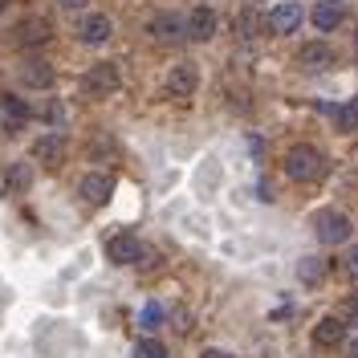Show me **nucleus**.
<instances>
[{
    "label": "nucleus",
    "instance_id": "obj_1",
    "mask_svg": "<svg viewBox=\"0 0 358 358\" xmlns=\"http://www.w3.org/2000/svg\"><path fill=\"white\" fill-rule=\"evenodd\" d=\"M326 171H330L326 155L317 147H310V143H297V147L285 151V176L293 183H317V179H326Z\"/></svg>",
    "mask_w": 358,
    "mask_h": 358
},
{
    "label": "nucleus",
    "instance_id": "obj_2",
    "mask_svg": "<svg viewBox=\"0 0 358 358\" xmlns=\"http://www.w3.org/2000/svg\"><path fill=\"white\" fill-rule=\"evenodd\" d=\"M106 257L114 265H151V248L143 245L134 232H114L106 241Z\"/></svg>",
    "mask_w": 358,
    "mask_h": 358
},
{
    "label": "nucleus",
    "instance_id": "obj_3",
    "mask_svg": "<svg viewBox=\"0 0 358 358\" xmlns=\"http://www.w3.org/2000/svg\"><path fill=\"white\" fill-rule=\"evenodd\" d=\"M313 236H317L322 245H346V241H350V216L338 212V208H322V212L313 216Z\"/></svg>",
    "mask_w": 358,
    "mask_h": 358
},
{
    "label": "nucleus",
    "instance_id": "obj_4",
    "mask_svg": "<svg viewBox=\"0 0 358 358\" xmlns=\"http://www.w3.org/2000/svg\"><path fill=\"white\" fill-rule=\"evenodd\" d=\"M118 86H122V73H118L114 62H98V66H90L86 78H82L86 98H110V94H118Z\"/></svg>",
    "mask_w": 358,
    "mask_h": 358
},
{
    "label": "nucleus",
    "instance_id": "obj_5",
    "mask_svg": "<svg viewBox=\"0 0 358 358\" xmlns=\"http://www.w3.org/2000/svg\"><path fill=\"white\" fill-rule=\"evenodd\" d=\"M167 94L171 98H179V102H187L196 90H200V66L196 62H176V66L167 69Z\"/></svg>",
    "mask_w": 358,
    "mask_h": 358
},
{
    "label": "nucleus",
    "instance_id": "obj_6",
    "mask_svg": "<svg viewBox=\"0 0 358 358\" xmlns=\"http://www.w3.org/2000/svg\"><path fill=\"white\" fill-rule=\"evenodd\" d=\"M147 33H151V41H159V45L187 41V17H179V13H155V17L147 21Z\"/></svg>",
    "mask_w": 358,
    "mask_h": 358
},
{
    "label": "nucleus",
    "instance_id": "obj_7",
    "mask_svg": "<svg viewBox=\"0 0 358 358\" xmlns=\"http://www.w3.org/2000/svg\"><path fill=\"white\" fill-rule=\"evenodd\" d=\"M78 196H82V203H90V208H102V203L114 196V179L106 176V171H90V176H82V183H78Z\"/></svg>",
    "mask_w": 358,
    "mask_h": 358
},
{
    "label": "nucleus",
    "instance_id": "obj_8",
    "mask_svg": "<svg viewBox=\"0 0 358 358\" xmlns=\"http://www.w3.org/2000/svg\"><path fill=\"white\" fill-rule=\"evenodd\" d=\"M216 33H220V17H216V8L196 4V8L187 13V37H192V41H212Z\"/></svg>",
    "mask_w": 358,
    "mask_h": 358
},
{
    "label": "nucleus",
    "instance_id": "obj_9",
    "mask_svg": "<svg viewBox=\"0 0 358 358\" xmlns=\"http://www.w3.org/2000/svg\"><path fill=\"white\" fill-rule=\"evenodd\" d=\"M265 24H268V33H293L297 24H301V4L297 0H281V4H273L268 8V17H265Z\"/></svg>",
    "mask_w": 358,
    "mask_h": 358
},
{
    "label": "nucleus",
    "instance_id": "obj_10",
    "mask_svg": "<svg viewBox=\"0 0 358 358\" xmlns=\"http://www.w3.org/2000/svg\"><path fill=\"white\" fill-rule=\"evenodd\" d=\"M78 37L86 45H106L114 37V21L106 13H86V17L78 21Z\"/></svg>",
    "mask_w": 358,
    "mask_h": 358
},
{
    "label": "nucleus",
    "instance_id": "obj_11",
    "mask_svg": "<svg viewBox=\"0 0 358 358\" xmlns=\"http://www.w3.org/2000/svg\"><path fill=\"white\" fill-rule=\"evenodd\" d=\"M313 346L317 350H338V346H346V322L342 317H322L317 326H313Z\"/></svg>",
    "mask_w": 358,
    "mask_h": 358
},
{
    "label": "nucleus",
    "instance_id": "obj_12",
    "mask_svg": "<svg viewBox=\"0 0 358 358\" xmlns=\"http://www.w3.org/2000/svg\"><path fill=\"white\" fill-rule=\"evenodd\" d=\"M33 159H37V163H45V167H57V163L66 159V134H62V131L41 134V138L33 143Z\"/></svg>",
    "mask_w": 358,
    "mask_h": 358
},
{
    "label": "nucleus",
    "instance_id": "obj_13",
    "mask_svg": "<svg viewBox=\"0 0 358 358\" xmlns=\"http://www.w3.org/2000/svg\"><path fill=\"white\" fill-rule=\"evenodd\" d=\"M310 21H313V29H317V33H334L338 24L346 21V4H342V0H317Z\"/></svg>",
    "mask_w": 358,
    "mask_h": 358
},
{
    "label": "nucleus",
    "instance_id": "obj_14",
    "mask_svg": "<svg viewBox=\"0 0 358 358\" xmlns=\"http://www.w3.org/2000/svg\"><path fill=\"white\" fill-rule=\"evenodd\" d=\"M297 66L310 69V73H317V69H330V66H334V49H330L326 41L301 45V49H297Z\"/></svg>",
    "mask_w": 358,
    "mask_h": 358
},
{
    "label": "nucleus",
    "instance_id": "obj_15",
    "mask_svg": "<svg viewBox=\"0 0 358 358\" xmlns=\"http://www.w3.org/2000/svg\"><path fill=\"white\" fill-rule=\"evenodd\" d=\"M53 37V24L45 21V17H24L21 24H17V45H24V49H37V45H45Z\"/></svg>",
    "mask_w": 358,
    "mask_h": 358
},
{
    "label": "nucleus",
    "instance_id": "obj_16",
    "mask_svg": "<svg viewBox=\"0 0 358 358\" xmlns=\"http://www.w3.org/2000/svg\"><path fill=\"white\" fill-rule=\"evenodd\" d=\"M21 82L29 90H49L53 82H57V69L49 66V62H41V57H33V62L21 66Z\"/></svg>",
    "mask_w": 358,
    "mask_h": 358
},
{
    "label": "nucleus",
    "instance_id": "obj_17",
    "mask_svg": "<svg viewBox=\"0 0 358 358\" xmlns=\"http://www.w3.org/2000/svg\"><path fill=\"white\" fill-rule=\"evenodd\" d=\"M236 37H241V41H257V37H261V8H257L252 0H245V4L236 8Z\"/></svg>",
    "mask_w": 358,
    "mask_h": 358
},
{
    "label": "nucleus",
    "instance_id": "obj_18",
    "mask_svg": "<svg viewBox=\"0 0 358 358\" xmlns=\"http://www.w3.org/2000/svg\"><path fill=\"white\" fill-rule=\"evenodd\" d=\"M0 118H4V131L8 134L24 131V122H29V106H24V98H4V102H0Z\"/></svg>",
    "mask_w": 358,
    "mask_h": 358
},
{
    "label": "nucleus",
    "instance_id": "obj_19",
    "mask_svg": "<svg viewBox=\"0 0 358 358\" xmlns=\"http://www.w3.org/2000/svg\"><path fill=\"white\" fill-rule=\"evenodd\" d=\"M29 183H33V167L29 163H13L8 176H4V196H21V192H29Z\"/></svg>",
    "mask_w": 358,
    "mask_h": 358
},
{
    "label": "nucleus",
    "instance_id": "obj_20",
    "mask_svg": "<svg viewBox=\"0 0 358 358\" xmlns=\"http://www.w3.org/2000/svg\"><path fill=\"white\" fill-rule=\"evenodd\" d=\"M297 281H301V285H322V281H326V261H322V257H301V261H297Z\"/></svg>",
    "mask_w": 358,
    "mask_h": 358
},
{
    "label": "nucleus",
    "instance_id": "obj_21",
    "mask_svg": "<svg viewBox=\"0 0 358 358\" xmlns=\"http://www.w3.org/2000/svg\"><path fill=\"white\" fill-rule=\"evenodd\" d=\"M338 118V127H342V131H358V102H346V106H342V110H330Z\"/></svg>",
    "mask_w": 358,
    "mask_h": 358
},
{
    "label": "nucleus",
    "instance_id": "obj_22",
    "mask_svg": "<svg viewBox=\"0 0 358 358\" xmlns=\"http://www.w3.org/2000/svg\"><path fill=\"white\" fill-rule=\"evenodd\" d=\"M138 322H143V330H159L163 326V306H143V313H138Z\"/></svg>",
    "mask_w": 358,
    "mask_h": 358
},
{
    "label": "nucleus",
    "instance_id": "obj_23",
    "mask_svg": "<svg viewBox=\"0 0 358 358\" xmlns=\"http://www.w3.org/2000/svg\"><path fill=\"white\" fill-rule=\"evenodd\" d=\"M138 358H167V350H163V342H138Z\"/></svg>",
    "mask_w": 358,
    "mask_h": 358
},
{
    "label": "nucleus",
    "instance_id": "obj_24",
    "mask_svg": "<svg viewBox=\"0 0 358 358\" xmlns=\"http://www.w3.org/2000/svg\"><path fill=\"white\" fill-rule=\"evenodd\" d=\"M342 268H346V277H350V281H358V245H350V252L342 257Z\"/></svg>",
    "mask_w": 358,
    "mask_h": 358
},
{
    "label": "nucleus",
    "instance_id": "obj_25",
    "mask_svg": "<svg viewBox=\"0 0 358 358\" xmlns=\"http://www.w3.org/2000/svg\"><path fill=\"white\" fill-rule=\"evenodd\" d=\"M342 317H346L350 326H358V297H346V301H342Z\"/></svg>",
    "mask_w": 358,
    "mask_h": 358
},
{
    "label": "nucleus",
    "instance_id": "obj_26",
    "mask_svg": "<svg viewBox=\"0 0 358 358\" xmlns=\"http://www.w3.org/2000/svg\"><path fill=\"white\" fill-rule=\"evenodd\" d=\"M200 358H236V355H228V350H216V346H208Z\"/></svg>",
    "mask_w": 358,
    "mask_h": 358
},
{
    "label": "nucleus",
    "instance_id": "obj_27",
    "mask_svg": "<svg viewBox=\"0 0 358 358\" xmlns=\"http://www.w3.org/2000/svg\"><path fill=\"white\" fill-rule=\"evenodd\" d=\"M57 4H62V8H86L90 0H57Z\"/></svg>",
    "mask_w": 358,
    "mask_h": 358
},
{
    "label": "nucleus",
    "instance_id": "obj_28",
    "mask_svg": "<svg viewBox=\"0 0 358 358\" xmlns=\"http://www.w3.org/2000/svg\"><path fill=\"white\" fill-rule=\"evenodd\" d=\"M346 355H350V358H358V334L350 338V342H346Z\"/></svg>",
    "mask_w": 358,
    "mask_h": 358
},
{
    "label": "nucleus",
    "instance_id": "obj_29",
    "mask_svg": "<svg viewBox=\"0 0 358 358\" xmlns=\"http://www.w3.org/2000/svg\"><path fill=\"white\" fill-rule=\"evenodd\" d=\"M4 4H8V0H0V8H4Z\"/></svg>",
    "mask_w": 358,
    "mask_h": 358
}]
</instances>
